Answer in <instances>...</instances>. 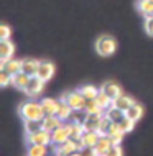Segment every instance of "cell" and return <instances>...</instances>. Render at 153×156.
Instances as JSON below:
<instances>
[{
	"label": "cell",
	"mask_w": 153,
	"mask_h": 156,
	"mask_svg": "<svg viewBox=\"0 0 153 156\" xmlns=\"http://www.w3.org/2000/svg\"><path fill=\"white\" fill-rule=\"evenodd\" d=\"M18 115L23 122H30V120H43L45 119V110L43 105L38 100H27L18 107Z\"/></svg>",
	"instance_id": "6da1fadb"
},
{
	"label": "cell",
	"mask_w": 153,
	"mask_h": 156,
	"mask_svg": "<svg viewBox=\"0 0 153 156\" xmlns=\"http://www.w3.org/2000/svg\"><path fill=\"white\" fill-rule=\"evenodd\" d=\"M94 48H96V51H97L99 56L109 58V56H112V54L117 51V41H115V38H114L112 35H100L96 40Z\"/></svg>",
	"instance_id": "7a4b0ae2"
},
{
	"label": "cell",
	"mask_w": 153,
	"mask_h": 156,
	"mask_svg": "<svg viewBox=\"0 0 153 156\" xmlns=\"http://www.w3.org/2000/svg\"><path fill=\"white\" fill-rule=\"evenodd\" d=\"M81 150H82V143L69 138L67 141L61 143V145H54V156H67V154L78 153Z\"/></svg>",
	"instance_id": "3957f363"
},
{
	"label": "cell",
	"mask_w": 153,
	"mask_h": 156,
	"mask_svg": "<svg viewBox=\"0 0 153 156\" xmlns=\"http://www.w3.org/2000/svg\"><path fill=\"white\" fill-rule=\"evenodd\" d=\"M61 100H64L69 107H73V110H84L86 108V102H87L79 90L66 92V94H63Z\"/></svg>",
	"instance_id": "277c9868"
},
{
	"label": "cell",
	"mask_w": 153,
	"mask_h": 156,
	"mask_svg": "<svg viewBox=\"0 0 153 156\" xmlns=\"http://www.w3.org/2000/svg\"><path fill=\"white\" fill-rule=\"evenodd\" d=\"M27 141L30 145H43V146H48L51 145V133L46 132V130H38L35 133H30L27 135Z\"/></svg>",
	"instance_id": "5b68a950"
},
{
	"label": "cell",
	"mask_w": 153,
	"mask_h": 156,
	"mask_svg": "<svg viewBox=\"0 0 153 156\" xmlns=\"http://www.w3.org/2000/svg\"><path fill=\"white\" fill-rule=\"evenodd\" d=\"M69 138H71V130H69V123L67 122L51 133V143L53 145H61V143L67 141Z\"/></svg>",
	"instance_id": "8992f818"
},
{
	"label": "cell",
	"mask_w": 153,
	"mask_h": 156,
	"mask_svg": "<svg viewBox=\"0 0 153 156\" xmlns=\"http://www.w3.org/2000/svg\"><path fill=\"white\" fill-rule=\"evenodd\" d=\"M45 84H46V82L41 81L38 76H31V79H30V82H28V86H27V89H25L23 92H25L28 97H36V95H40L41 92H43Z\"/></svg>",
	"instance_id": "52a82bcc"
},
{
	"label": "cell",
	"mask_w": 153,
	"mask_h": 156,
	"mask_svg": "<svg viewBox=\"0 0 153 156\" xmlns=\"http://www.w3.org/2000/svg\"><path fill=\"white\" fill-rule=\"evenodd\" d=\"M102 117H104V113H87L86 120H84V123H82L84 130H86V132H99Z\"/></svg>",
	"instance_id": "ba28073f"
},
{
	"label": "cell",
	"mask_w": 153,
	"mask_h": 156,
	"mask_svg": "<svg viewBox=\"0 0 153 156\" xmlns=\"http://www.w3.org/2000/svg\"><path fill=\"white\" fill-rule=\"evenodd\" d=\"M100 90L104 92L107 97H110V99H112V102L117 99L118 95L124 94V92H122V87L118 86L117 82H114V81H105V82L100 86Z\"/></svg>",
	"instance_id": "9c48e42d"
},
{
	"label": "cell",
	"mask_w": 153,
	"mask_h": 156,
	"mask_svg": "<svg viewBox=\"0 0 153 156\" xmlns=\"http://www.w3.org/2000/svg\"><path fill=\"white\" fill-rule=\"evenodd\" d=\"M36 76L41 79V81L48 82L49 79L54 76V64L51 61H41L40 62V67H38Z\"/></svg>",
	"instance_id": "30bf717a"
},
{
	"label": "cell",
	"mask_w": 153,
	"mask_h": 156,
	"mask_svg": "<svg viewBox=\"0 0 153 156\" xmlns=\"http://www.w3.org/2000/svg\"><path fill=\"white\" fill-rule=\"evenodd\" d=\"M15 54V44L10 40H2L0 41V61H8Z\"/></svg>",
	"instance_id": "8fae6325"
},
{
	"label": "cell",
	"mask_w": 153,
	"mask_h": 156,
	"mask_svg": "<svg viewBox=\"0 0 153 156\" xmlns=\"http://www.w3.org/2000/svg\"><path fill=\"white\" fill-rule=\"evenodd\" d=\"M40 62L41 61L35 59V58H23L22 59V73L28 74V76H36Z\"/></svg>",
	"instance_id": "7c38bea8"
},
{
	"label": "cell",
	"mask_w": 153,
	"mask_h": 156,
	"mask_svg": "<svg viewBox=\"0 0 153 156\" xmlns=\"http://www.w3.org/2000/svg\"><path fill=\"white\" fill-rule=\"evenodd\" d=\"M112 146H114V141L110 140V136H107V135H100L97 145L94 146V151L97 154H100V156H105V153H107Z\"/></svg>",
	"instance_id": "4fadbf2b"
},
{
	"label": "cell",
	"mask_w": 153,
	"mask_h": 156,
	"mask_svg": "<svg viewBox=\"0 0 153 156\" xmlns=\"http://www.w3.org/2000/svg\"><path fill=\"white\" fill-rule=\"evenodd\" d=\"M41 122H43V130H46V132H49V133H53L54 130L63 125V120L56 115H45V119Z\"/></svg>",
	"instance_id": "5bb4252c"
},
{
	"label": "cell",
	"mask_w": 153,
	"mask_h": 156,
	"mask_svg": "<svg viewBox=\"0 0 153 156\" xmlns=\"http://www.w3.org/2000/svg\"><path fill=\"white\" fill-rule=\"evenodd\" d=\"M40 102H41V105H43L45 115H56L58 107H59V100L51 99V97H45V99L40 100Z\"/></svg>",
	"instance_id": "9a60e30c"
},
{
	"label": "cell",
	"mask_w": 153,
	"mask_h": 156,
	"mask_svg": "<svg viewBox=\"0 0 153 156\" xmlns=\"http://www.w3.org/2000/svg\"><path fill=\"white\" fill-rule=\"evenodd\" d=\"M133 104H135L133 97H130V95H127V94H122V95H118L117 99L112 102V105H114V107L120 108V110H124V112H127V110H129V108H130Z\"/></svg>",
	"instance_id": "2e32d148"
},
{
	"label": "cell",
	"mask_w": 153,
	"mask_h": 156,
	"mask_svg": "<svg viewBox=\"0 0 153 156\" xmlns=\"http://www.w3.org/2000/svg\"><path fill=\"white\" fill-rule=\"evenodd\" d=\"M135 7H137L138 13L143 15L145 18L153 16V0H137Z\"/></svg>",
	"instance_id": "e0dca14e"
},
{
	"label": "cell",
	"mask_w": 153,
	"mask_h": 156,
	"mask_svg": "<svg viewBox=\"0 0 153 156\" xmlns=\"http://www.w3.org/2000/svg\"><path fill=\"white\" fill-rule=\"evenodd\" d=\"M2 69H5L7 73H10L12 76L22 73V59L12 58V59H8V61H2Z\"/></svg>",
	"instance_id": "ac0fdd59"
},
{
	"label": "cell",
	"mask_w": 153,
	"mask_h": 156,
	"mask_svg": "<svg viewBox=\"0 0 153 156\" xmlns=\"http://www.w3.org/2000/svg\"><path fill=\"white\" fill-rule=\"evenodd\" d=\"M99 138H100L99 132H84L82 138H81L82 148L84 146H87V148H94V146L97 145V141H99Z\"/></svg>",
	"instance_id": "d6986e66"
},
{
	"label": "cell",
	"mask_w": 153,
	"mask_h": 156,
	"mask_svg": "<svg viewBox=\"0 0 153 156\" xmlns=\"http://www.w3.org/2000/svg\"><path fill=\"white\" fill-rule=\"evenodd\" d=\"M73 107H69L64 100H59V107H58V112H56V117H59L63 122H69L71 115H73Z\"/></svg>",
	"instance_id": "ffe728a7"
},
{
	"label": "cell",
	"mask_w": 153,
	"mask_h": 156,
	"mask_svg": "<svg viewBox=\"0 0 153 156\" xmlns=\"http://www.w3.org/2000/svg\"><path fill=\"white\" fill-rule=\"evenodd\" d=\"M30 79H31V76H28L25 73H18V74L13 76V84H12V86L16 87V89H20V90H25L28 86V82H30Z\"/></svg>",
	"instance_id": "44dd1931"
},
{
	"label": "cell",
	"mask_w": 153,
	"mask_h": 156,
	"mask_svg": "<svg viewBox=\"0 0 153 156\" xmlns=\"http://www.w3.org/2000/svg\"><path fill=\"white\" fill-rule=\"evenodd\" d=\"M125 115L129 117V119H132L133 122H138V120L143 117V105L138 104V102H135V104L129 108V110L125 112Z\"/></svg>",
	"instance_id": "7402d4cb"
},
{
	"label": "cell",
	"mask_w": 153,
	"mask_h": 156,
	"mask_svg": "<svg viewBox=\"0 0 153 156\" xmlns=\"http://www.w3.org/2000/svg\"><path fill=\"white\" fill-rule=\"evenodd\" d=\"M78 90L82 94V97L86 100H92V99H96V97H97V94H99L100 89H97L96 86H91V84H86V86H81Z\"/></svg>",
	"instance_id": "603a6c76"
},
{
	"label": "cell",
	"mask_w": 153,
	"mask_h": 156,
	"mask_svg": "<svg viewBox=\"0 0 153 156\" xmlns=\"http://www.w3.org/2000/svg\"><path fill=\"white\" fill-rule=\"evenodd\" d=\"M104 115L109 117V119L112 120L114 123H118L122 119H125V112L120 110V108H117V107H114V105H112V107H109L107 110L104 112Z\"/></svg>",
	"instance_id": "cb8c5ba5"
},
{
	"label": "cell",
	"mask_w": 153,
	"mask_h": 156,
	"mask_svg": "<svg viewBox=\"0 0 153 156\" xmlns=\"http://www.w3.org/2000/svg\"><path fill=\"white\" fill-rule=\"evenodd\" d=\"M69 123V130H71V138L73 140H78L81 141V138H82V135H84V126L82 123H74V122H67Z\"/></svg>",
	"instance_id": "d4e9b609"
},
{
	"label": "cell",
	"mask_w": 153,
	"mask_h": 156,
	"mask_svg": "<svg viewBox=\"0 0 153 156\" xmlns=\"http://www.w3.org/2000/svg\"><path fill=\"white\" fill-rule=\"evenodd\" d=\"M96 102L99 104V107H100L104 112L107 110L109 107H112V99H110V97H107L102 90H99V94H97V97H96Z\"/></svg>",
	"instance_id": "484cf974"
},
{
	"label": "cell",
	"mask_w": 153,
	"mask_h": 156,
	"mask_svg": "<svg viewBox=\"0 0 153 156\" xmlns=\"http://www.w3.org/2000/svg\"><path fill=\"white\" fill-rule=\"evenodd\" d=\"M135 123H137V122H133L132 119H129V117L125 115V119H122L120 122H118L117 126H118V128H120L124 133H130L132 130L135 128Z\"/></svg>",
	"instance_id": "4316f807"
},
{
	"label": "cell",
	"mask_w": 153,
	"mask_h": 156,
	"mask_svg": "<svg viewBox=\"0 0 153 156\" xmlns=\"http://www.w3.org/2000/svg\"><path fill=\"white\" fill-rule=\"evenodd\" d=\"M115 126V123H114L112 120L109 119V117H102V122H100V126H99V133L100 135H109L110 133V130Z\"/></svg>",
	"instance_id": "83f0119b"
},
{
	"label": "cell",
	"mask_w": 153,
	"mask_h": 156,
	"mask_svg": "<svg viewBox=\"0 0 153 156\" xmlns=\"http://www.w3.org/2000/svg\"><path fill=\"white\" fill-rule=\"evenodd\" d=\"M107 136H110V140L114 141V145H120V141L124 140V136H125V133L122 132L120 128L117 126V123H115V126H114L112 130H110V133L107 135Z\"/></svg>",
	"instance_id": "f1b7e54d"
},
{
	"label": "cell",
	"mask_w": 153,
	"mask_h": 156,
	"mask_svg": "<svg viewBox=\"0 0 153 156\" xmlns=\"http://www.w3.org/2000/svg\"><path fill=\"white\" fill-rule=\"evenodd\" d=\"M48 150L43 145H30V148L27 151V156H46Z\"/></svg>",
	"instance_id": "f546056e"
},
{
	"label": "cell",
	"mask_w": 153,
	"mask_h": 156,
	"mask_svg": "<svg viewBox=\"0 0 153 156\" xmlns=\"http://www.w3.org/2000/svg\"><path fill=\"white\" fill-rule=\"evenodd\" d=\"M41 128H43V122H41V120L25 122V132H27V135L35 133V132H38V130H41Z\"/></svg>",
	"instance_id": "4dcf8cb0"
},
{
	"label": "cell",
	"mask_w": 153,
	"mask_h": 156,
	"mask_svg": "<svg viewBox=\"0 0 153 156\" xmlns=\"http://www.w3.org/2000/svg\"><path fill=\"white\" fill-rule=\"evenodd\" d=\"M12 84H13V76L7 73L5 69H0V86L7 87V86H12Z\"/></svg>",
	"instance_id": "1f68e13d"
},
{
	"label": "cell",
	"mask_w": 153,
	"mask_h": 156,
	"mask_svg": "<svg viewBox=\"0 0 153 156\" xmlns=\"http://www.w3.org/2000/svg\"><path fill=\"white\" fill-rule=\"evenodd\" d=\"M87 113H104V110L99 107V104L96 102V99H92V100H87L86 102V108H84Z\"/></svg>",
	"instance_id": "d6a6232c"
},
{
	"label": "cell",
	"mask_w": 153,
	"mask_h": 156,
	"mask_svg": "<svg viewBox=\"0 0 153 156\" xmlns=\"http://www.w3.org/2000/svg\"><path fill=\"white\" fill-rule=\"evenodd\" d=\"M12 36V28L8 25H2L0 27V40H10Z\"/></svg>",
	"instance_id": "836d02e7"
},
{
	"label": "cell",
	"mask_w": 153,
	"mask_h": 156,
	"mask_svg": "<svg viewBox=\"0 0 153 156\" xmlns=\"http://www.w3.org/2000/svg\"><path fill=\"white\" fill-rule=\"evenodd\" d=\"M105 156H124V151H122L120 145H114L112 148L105 153Z\"/></svg>",
	"instance_id": "e575fe53"
},
{
	"label": "cell",
	"mask_w": 153,
	"mask_h": 156,
	"mask_svg": "<svg viewBox=\"0 0 153 156\" xmlns=\"http://www.w3.org/2000/svg\"><path fill=\"white\" fill-rule=\"evenodd\" d=\"M145 33L148 36H153V16L145 18Z\"/></svg>",
	"instance_id": "d590c367"
},
{
	"label": "cell",
	"mask_w": 153,
	"mask_h": 156,
	"mask_svg": "<svg viewBox=\"0 0 153 156\" xmlns=\"http://www.w3.org/2000/svg\"><path fill=\"white\" fill-rule=\"evenodd\" d=\"M81 156H97V153L94 151V148H87V146H84L82 150L79 151Z\"/></svg>",
	"instance_id": "8d00e7d4"
},
{
	"label": "cell",
	"mask_w": 153,
	"mask_h": 156,
	"mask_svg": "<svg viewBox=\"0 0 153 156\" xmlns=\"http://www.w3.org/2000/svg\"><path fill=\"white\" fill-rule=\"evenodd\" d=\"M67 156H81V154H79V151H78V153H73V154H67Z\"/></svg>",
	"instance_id": "74e56055"
},
{
	"label": "cell",
	"mask_w": 153,
	"mask_h": 156,
	"mask_svg": "<svg viewBox=\"0 0 153 156\" xmlns=\"http://www.w3.org/2000/svg\"><path fill=\"white\" fill-rule=\"evenodd\" d=\"M97 156H100V154H97Z\"/></svg>",
	"instance_id": "f35d334b"
}]
</instances>
